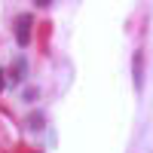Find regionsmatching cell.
Masks as SVG:
<instances>
[{
  "label": "cell",
  "mask_w": 153,
  "mask_h": 153,
  "mask_svg": "<svg viewBox=\"0 0 153 153\" xmlns=\"http://www.w3.org/2000/svg\"><path fill=\"white\" fill-rule=\"evenodd\" d=\"M132 74H135V89L141 92V86H144V55L141 52H135V61H132Z\"/></svg>",
  "instance_id": "3"
},
{
  "label": "cell",
  "mask_w": 153,
  "mask_h": 153,
  "mask_svg": "<svg viewBox=\"0 0 153 153\" xmlns=\"http://www.w3.org/2000/svg\"><path fill=\"white\" fill-rule=\"evenodd\" d=\"M34 3H37V6H49V3H52V0H34Z\"/></svg>",
  "instance_id": "6"
},
{
  "label": "cell",
  "mask_w": 153,
  "mask_h": 153,
  "mask_svg": "<svg viewBox=\"0 0 153 153\" xmlns=\"http://www.w3.org/2000/svg\"><path fill=\"white\" fill-rule=\"evenodd\" d=\"M31 25H34L31 16H19L16 19V40H19V46H28L31 43Z\"/></svg>",
  "instance_id": "1"
},
{
  "label": "cell",
  "mask_w": 153,
  "mask_h": 153,
  "mask_svg": "<svg viewBox=\"0 0 153 153\" xmlns=\"http://www.w3.org/2000/svg\"><path fill=\"white\" fill-rule=\"evenodd\" d=\"M28 126H31V129H40V126H43V120H40V113H31V120H28Z\"/></svg>",
  "instance_id": "4"
},
{
  "label": "cell",
  "mask_w": 153,
  "mask_h": 153,
  "mask_svg": "<svg viewBox=\"0 0 153 153\" xmlns=\"http://www.w3.org/2000/svg\"><path fill=\"white\" fill-rule=\"evenodd\" d=\"M3 86H6V74L0 71V92H3Z\"/></svg>",
  "instance_id": "5"
},
{
  "label": "cell",
  "mask_w": 153,
  "mask_h": 153,
  "mask_svg": "<svg viewBox=\"0 0 153 153\" xmlns=\"http://www.w3.org/2000/svg\"><path fill=\"white\" fill-rule=\"evenodd\" d=\"M25 76H28V61H25V58H16V61L9 65V71H6V80L16 86V83L25 80Z\"/></svg>",
  "instance_id": "2"
}]
</instances>
